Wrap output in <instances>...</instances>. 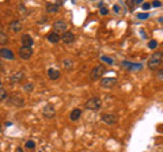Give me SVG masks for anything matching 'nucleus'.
<instances>
[{"label":"nucleus","instance_id":"18","mask_svg":"<svg viewBox=\"0 0 163 152\" xmlns=\"http://www.w3.org/2000/svg\"><path fill=\"white\" fill-rule=\"evenodd\" d=\"M59 8H60L59 3H46V6H45V11L48 14H56L59 11Z\"/></svg>","mask_w":163,"mask_h":152},{"label":"nucleus","instance_id":"27","mask_svg":"<svg viewBox=\"0 0 163 152\" xmlns=\"http://www.w3.org/2000/svg\"><path fill=\"white\" fill-rule=\"evenodd\" d=\"M156 46H158V41H156V39H151V41L148 42V48H150V49L154 50V49H156Z\"/></svg>","mask_w":163,"mask_h":152},{"label":"nucleus","instance_id":"38","mask_svg":"<svg viewBox=\"0 0 163 152\" xmlns=\"http://www.w3.org/2000/svg\"><path fill=\"white\" fill-rule=\"evenodd\" d=\"M162 57H163V50H162Z\"/></svg>","mask_w":163,"mask_h":152},{"label":"nucleus","instance_id":"39","mask_svg":"<svg viewBox=\"0 0 163 152\" xmlns=\"http://www.w3.org/2000/svg\"><path fill=\"white\" fill-rule=\"evenodd\" d=\"M0 152H1V151H0Z\"/></svg>","mask_w":163,"mask_h":152},{"label":"nucleus","instance_id":"24","mask_svg":"<svg viewBox=\"0 0 163 152\" xmlns=\"http://www.w3.org/2000/svg\"><path fill=\"white\" fill-rule=\"evenodd\" d=\"M101 61L105 63V64H109V65L114 64V60L110 59V57H107V56H101Z\"/></svg>","mask_w":163,"mask_h":152},{"label":"nucleus","instance_id":"23","mask_svg":"<svg viewBox=\"0 0 163 152\" xmlns=\"http://www.w3.org/2000/svg\"><path fill=\"white\" fill-rule=\"evenodd\" d=\"M8 98V92L6 91V88L0 87V102H3L4 99H7Z\"/></svg>","mask_w":163,"mask_h":152},{"label":"nucleus","instance_id":"2","mask_svg":"<svg viewBox=\"0 0 163 152\" xmlns=\"http://www.w3.org/2000/svg\"><path fill=\"white\" fill-rule=\"evenodd\" d=\"M105 71H106L105 65H95V67L91 69V73H90V79H91L92 82L101 80L102 77H103Z\"/></svg>","mask_w":163,"mask_h":152},{"label":"nucleus","instance_id":"9","mask_svg":"<svg viewBox=\"0 0 163 152\" xmlns=\"http://www.w3.org/2000/svg\"><path fill=\"white\" fill-rule=\"evenodd\" d=\"M67 27H68V23L64 19H57L53 23V31L57 34H63V33L67 31Z\"/></svg>","mask_w":163,"mask_h":152},{"label":"nucleus","instance_id":"13","mask_svg":"<svg viewBox=\"0 0 163 152\" xmlns=\"http://www.w3.org/2000/svg\"><path fill=\"white\" fill-rule=\"evenodd\" d=\"M60 37H61V41L64 42V44H67V45H71L72 42L75 41V34L72 31H69V30H67L65 33H63Z\"/></svg>","mask_w":163,"mask_h":152},{"label":"nucleus","instance_id":"20","mask_svg":"<svg viewBox=\"0 0 163 152\" xmlns=\"http://www.w3.org/2000/svg\"><path fill=\"white\" fill-rule=\"evenodd\" d=\"M61 67L64 68L65 71H71L72 68H74V61H72L71 59H64L61 61Z\"/></svg>","mask_w":163,"mask_h":152},{"label":"nucleus","instance_id":"26","mask_svg":"<svg viewBox=\"0 0 163 152\" xmlns=\"http://www.w3.org/2000/svg\"><path fill=\"white\" fill-rule=\"evenodd\" d=\"M156 80L160 83H163V69H158L156 71Z\"/></svg>","mask_w":163,"mask_h":152},{"label":"nucleus","instance_id":"28","mask_svg":"<svg viewBox=\"0 0 163 152\" xmlns=\"http://www.w3.org/2000/svg\"><path fill=\"white\" fill-rule=\"evenodd\" d=\"M137 19H148L150 18V14L148 12H143V14H137L136 15Z\"/></svg>","mask_w":163,"mask_h":152},{"label":"nucleus","instance_id":"4","mask_svg":"<svg viewBox=\"0 0 163 152\" xmlns=\"http://www.w3.org/2000/svg\"><path fill=\"white\" fill-rule=\"evenodd\" d=\"M120 65H121L122 69L132 71V72H139V71L143 69V64H140V63H132V61H128V60L121 61Z\"/></svg>","mask_w":163,"mask_h":152},{"label":"nucleus","instance_id":"16","mask_svg":"<svg viewBox=\"0 0 163 152\" xmlns=\"http://www.w3.org/2000/svg\"><path fill=\"white\" fill-rule=\"evenodd\" d=\"M46 73H48V77L51 80H53V82L61 77V72H60L59 69H56V68H49Z\"/></svg>","mask_w":163,"mask_h":152},{"label":"nucleus","instance_id":"14","mask_svg":"<svg viewBox=\"0 0 163 152\" xmlns=\"http://www.w3.org/2000/svg\"><path fill=\"white\" fill-rule=\"evenodd\" d=\"M21 42H22V46H26V48H31L34 45V39L30 34H22L21 37Z\"/></svg>","mask_w":163,"mask_h":152},{"label":"nucleus","instance_id":"7","mask_svg":"<svg viewBox=\"0 0 163 152\" xmlns=\"http://www.w3.org/2000/svg\"><path fill=\"white\" fill-rule=\"evenodd\" d=\"M101 120H102V122L106 124V125H109V126L116 125V124L118 122V117H117L116 114H113V113H105V114H102Z\"/></svg>","mask_w":163,"mask_h":152},{"label":"nucleus","instance_id":"11","mask_svg":"<svg viewBox=\"0 0 163 152\" xmlns=\"http://www.w3.org/2000/svg\"><path fill=\"white\" fill-rule=\"evenodd\" d=\"M25 72H22V71H16V72L11 73L10 75V83L11 84H18V83H21L22 80L25 79Z\"/></svg>","mask_w":163,"mask_h":152},{"label":"nucleus","instance_id":"5","mask_svg":"<svg viewBox=\"0 0 163 152\" xmlns=\"http://www.w3.org/2000/svg\"><path fill=\"white\" fill-rule=\"evenodd\" d=\"M6 101L10 106H14V107H22V106H25V99L21 97V95H18V94H12V95H10Z\"/></svg>","mask_w":163,"mask_h":152},{"label":"nucleus","instance_id":"19","mask_svg":"<svg viewBox=\"0 0 163 152\" xmlns=\"http://www.w3.org/2000/svg\"><path fill=\"white\" fill-rule=\"evenodd\" d=\"M82 117V109H79V107H75L74 110H71V114H69V120L71 121H77L79 118Z\"/></svg>","mask_w":163,"mask_h":152},{"label":"nucleus","instance_id":"10","mask_svg":"<svg viewBox=\"0 0 163 152\" xmlns=\"http://www.w3.org/2000/svg\"><path fill=\"white\" fill-rule=\"evenodd\" d=\"M33 48H26V46H21L18 50V56H19V59L22 60H30L31 59V56H33Z\"/></svg>","mask_w":163,"mask_h":152},{"label":"nucleus","instance_id":"33","mask_svg":"<svg viewBox=\"0 0 163 152\" xmlns=\"http://www.w3.org/2000/svg\"><path fill=\"white\" fill-rule=\"evenodd\" d=\"M151 6H152V7H160V6H162V3H160L159 0H155V1L151 4Z\"/></svg>","mask_w":163,"mask_h":152},{"label":"nucleus","instance_id":"21","mask_svg":"<svg viewBox=\"0 0 163 152\" xmlns=\"http://www.w3.org/2000/svg\"><path fill=\"white\" fill-rule=\"evenodd\" d=\"M34 87H36V86H34V83H30L29 82V83H25L22 88H23V91L26 94H31L33 91H34Z\"/></svg>","mask_w":163,"mask_h":152},{"label":"nucleus","instance_id":"12","mask_svg":"<svg viewBox=\"0 0 163 152\" xmlns=\"http://www.w3.org/2000/svg\"><path fill=\"white\" fill-rule=\"evenodd\" d=\"M0 57L4 60L12 61V60H15V53L8 48H0Z\"/></svg>","mask_w":163,"mask_h":152},{"label":"nucleus","instance_id":"22","mask_svg":"<svg viewBox=\"0 0 163 152\" xmlns=\"http://www.w3.org/2000/svg\"><path fill=\"white\" fill-rule=\"evenodd\" d=\"M8 42V35L4 31H0V45H7Z\"/></svg>","mask_w":163,"mask_h":152},{"label":"nucleus","instance_id":"36","mask_svg":"<svg viewBox=\"0 0 163 152\" xmlns=\"http://www.w3.org/2000/svg\"><path fill=\"white\" fill-rule=\"evenodd\" d=\"M1 129H3V126H1V124H0V133H1Z\"/></svg>","mask_w":163,"mask_h":152},{"label":"nucleus","instance_id":"34","mask_svg":"<svg viewBox=\"0 0 163 152\" xmlns=\"http://www.w3.org/2000/svg\"><path fill=\"white\" fill-rule=\"evenodd\" d=\"M113 11L116 12V14H120V6L116 4V6H113Z\"/></svg>","mask_w":163,"mask_h":152},{"label":"nucleus","instance_id":"30","mask_svg":"<svg viewBox=\"0 0 163 152\" xmlns=\"http://www.w3.org/2000/svg\"><path fill=\"white\" fill-rule=\"evenodd\" d=\"M19 11H21V15H27V8L23 6V4H19Z\"/></svg>","mask_w":163,"mask_h":152},{"label":"nucleus","instance_id":"31","mask_svg":"<svg viewBox=\"0 0 163 152\" xmlns=\"http://www.w3.org/2000/svg\"><path fill=\"white\" fill-rule=\"evenodd\" d=\"M48 22V18L46 16H42V18H39L38 21H37V23H39V25H45Z\"/></svg>","mask_w":163,"mask_h":152},{"label":"nucleus","instance_id":"3","mask_svg":"<svg viewBox=\"0 0 163 152\" xmlns=\"http://www.w3.org/2000/svg\"><path fill=\"white\" fill-rule=\"evenodd\" d=\"M101 106H102V101L98 97L90 98V99H87L86 103H84V107H86L87 110H92V111H98L101 109Z\"/></svg>","mask_w":163,"mask_h":152},{"label":"nucleus","instance_id":"15","mask_svg":"<svg viewBox=\"0 0 163 152\" xmlns=\"http://www.w3.org/2000/svg\"><path fill=\"white\" fill-rule=\"evenodd\" d=\"M22 29H23V26H22V22L21 21H16V19H14V21L10 22V30H11L12 33H21Z\"/></svg>","mask_w":163,"mask_h":152},{"label":"nucleus","instance_id":"29","mask_svg":"<svg viewBox=\"0 0 163 152\" xmlns=\"http://www.w3.org/2000/svg\"><path fill=\"white\" fill-rule=\"evenodd\" d=\"M99 14L102 15V16H106V15H109V10L106 8V7H101V8H99Z\"/></svg>","mask_w":163,"mask_h":152},{"label":"nucleus","instance_id":"8","mask_svg":"<svg viewBox=\"0 0 163 152\" xmlns=\"http://www.w3.org/2000/svg\"><path fill=\"white\" fill-rule=\"evenodd\" d=\"M99 84H101L102 88H113L114 86L117 84V77H114V76H106V77H102L101 80H99Z\"/></svg>","mask_w":163,"mask_h":152},{"label":"nucleus","instance_id":"35","mask_svg":"<svg viewBox=\"0 0 163 152\" xmlns=\"http://www.w3.org/2000/svg\"><path fill=\"white\" fill-rule=\"evenodd\" d=\"M16 152H23V149H22L21 147H18V148H16Z\"/></svg>","mask_w":163,"mask_h":152},{"label":"nucleus","instance_id":"1","mask_svg":"<svg viewBox=\"0 0 163 152\" xmlns=\"http://www.w3.org/2000/svg\"><path fill=\"white\" fill-rule=\"evenodd\" d=\"M163 64V57H162V52H155L150 56L148 63H147V67L150 68L151 71L158 69V67Z\"/></svg>","mask_w":163,"mask_h":152},{"label":"nucleus","instance_id":"37","mask_svg":"<svg viewBox=\"0 0 163 152\" xmlns=\"http://www.w3.org/2000/svg\"><path fill=\"white\" fill-rule=\"evenodd\" d=\"M0 87H1V80H0Z\"/></svg>","mask_w":163,"mask_h":152},{"label":"nucleus","instance_id":"40","mask_svg":"<svg viewBox=\"0 0 163 152\" xmlns=\"http://www.w3.org/2000/svg\"><path fill=\"white\" fill-rule=\"evenodd\" d=\"M31 152H33V151H31Z\"/></svg>","mask_w":163,"mask_h":152},{"label":"nucleus","instance_id":"17","mask_svg":"<svg viewBox=\"0 0 163 152\" xmlns=\"http://www.w3.org/2000/svg\"><path fill=\"white\" fill-rule=\"evenodd\" d=\"M46 39L49 42H52V44H59L61 37H60V34H57V33H54L53 30H52V31H49L46 34Z\"/></svg>","mask_w":163,"mask_h":152},{"label":"nucleus","instance_id":"25","mask_svg":"<svg viewBox=\"0 0 163 152\" xmlns=\"http://www.w3.org/2000/svg\"><path fill=\"white\" fill-rule=\"evenodd\" d=\"M25 147H26V149H34L36 148V143L33 140H27L26 143H25Z\"/></svg>","mask_w":163,"mask_h":152},{"label":"nucleus","instance_id":"32","mask_svg":"<svg viewBox=\"0 0 163 152\" xmlns=\"http://www.w3.org/2000/svg\"><path fill=\"white\" fill-rule=\"evenodd\" d=\"M141 7H143V10H145V11H148V10L151 8L152 6H151V3H143V4H141Z\"/></svg>","mask_w":163,"mask_h":152},{"label":"nucleus","instance_id":"6","mask_svg":"<svg viewBox=\"0 0 163 152\" xmlns=\"http://www.w3.org/2000/svg\"><path fill=\"white\" fill-rule=\"evenodd\" d=\"M54 115H56V109H54V106L52 105V103L45 105L44 109H42V117H44L45 120H52V118H54Z\"/></svg>","mask_w":163,"mask_h":152}]
</instances>
